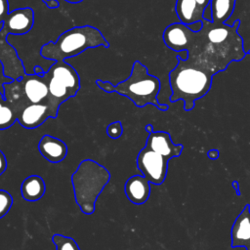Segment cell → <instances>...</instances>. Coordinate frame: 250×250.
I'll list each match as a JSON object with an SVG mask.
<instances>
[{
	"label": "cell",
	"mask_w": 250,
	"mask_h": 250,
	"mask_svg": "<svg viewBox=\"0 0 250 250\" xmlns=\"http://www.w3.org/2000/svg\"><path fill=\"white\" fill-rule=\"evenodd\" d=\"M178 63L169 72V84L172 91L170 102L182 100L186 111L194 107L195 101L203 98L211 89L213 77L221 72L200 56H177Z\"/></svg>",
	"instance_id": "1"
},
{
	"label": "cell",
	"mask_w": 250,
	"mask_h": 250,
	"mask_svg": "<svg viewBox=\"0 0 250 250\" xmlns=\"http://www.w3.org/2000/svg\"><path fill=\"white\" fill-rule=\"evenodd\" d=\"M201 31L207 42V61L215 67L224 71L230 62L245 58L243 39L238 34L240 20L232 24L214 23L203 20Z\"/></svg>",
	"instance_id": "2"
},
{
	"label": "cell",
	"mask_w": 250,
	"mask_h": 250,
	"mask_svg": "<svg viewBox=\"0 0 250 250\" xmlns=\"http://www.w3.org/2000/svg\"><path fill=\"white\" fill-rule=\"evenodd\" d=\"M100 46L109 48V43L99 28L92 25L74 26L62 32L56 42L45 43L40 48L39 54L44 59L59 62Z\"/></svg>",
	"instance_id": "3"
},
{
	"label": "cell",
	"mask_w": 250,
	"mask_h": 250,
	"mask_svg": "<svg viewBox=\"0 0 250 250\" xmlns=\"http://www.w3.org/2000/svg\"><path fill=\"white\" fill-rule=\"evenodd\" d=\"M110 180L108 170L93 159L82 160L71 175L75 201L80 210L91 215L95 211L98 196Z\"/></svg>",
	"instance_id": "4"
},
{
	"label": "cell",
	"mask_w": 250,
	"mask_h": 250,
	"mask_svg": "<svg viewBox=\"0 0 250 250\" xmlns=\"http://www.w3.org/2000/svg\"><path fill=\"white\" fill-rule=\"evenodd\" d=\"M160 87V80L149 74L147 67L140 61H135L130 76L114 85L113 92L128 98L138 107L152 104L159 110L165 111L168 109V105L160 104L157 99Z\"/></svg>",
	"instance_id": "5"
},
{
	"label": "cell",
	"mask_w": 250,
	"mask_h": 250,
	"mask_svg": "<svg viewBox=\"0 0 250 250\" xmlns=\"http://www.w3.org/2000/svg\"><path fill=\"white\" fill-rule=\"evenodd\" d=\"M162 38L165 45L173 51H186L188 56H200L206 60L208 47L201 29L193 31L181 21L174 22L164 29Z\"/></svg>",
	"instance_id": "6"
},
{
	"label": "cell",
	"mask_w": 250,
	"mask_h": 250,
	"mask_svg": "<svg viewBox=\"0 0 250 250\" xmlns=\"http://www.w3.org/2000/svg\"><path fill=\"white\" fill-rule=\"evenodd\" d=\"M169 160L149 147H143L137 156V166L150 184L159 186L167 176Z\"/></svg>",
	"instance_id": "7"
},
{
	"label": "cell",
	"mask_w": 250,
	"mask_h": 250,
	"mask_svg": "<svg viewBox=\"0 0 250 250\" xmlns=\"http://www.w3.org/2000/svg\"><path fill=\"white\" fill-rule=\"evenodd\" d=\"M34 24V11L29 8H20L9 12L2 22L0 36L7 38L8 35H23L28 33Z\"/></svg>",
	"instance_id": "8"
},
{
	"label": "cell",
	"mask_w": 250,
	"mask_h": 250,
	"mask_svg": "<svg viewBox=\"0 0 250 250\" xmlns=\"http://www.w3.org/2000/svg\"><path fill=\"white\" fill-rule=\"evenodd\" d=\"M17 122L25 129H35L42 125L48 118H56V112L48 103L29 104L18 112Z\"/></svg>",
	"instance_id": "9"
},
{
	"label": "cell",
	"mask_w": 250,
	"mask_h": 250,
	"mask_svg": "<svg viewBox=\"0 0 250 250\" xmlns=\"http://www.w3.org/2000/svg\"><path fill=\"white\" fill-rule=\"evenodd\" d=\"M0 62L3 75L12 80H20L25 74L21 60L18 57L16 49L7 42V38L0 36Z\"/></svg>",
	"instance_id": "10"
},
{
	"label": "cell",
	"mask_w": 250,
	"mask_h": 250,
	"mask_svg": "<svg viewBox=\"0 0 250 250\" xmlns=\"http://www.w3.org/2000/svg\"><path fill=\"white\" fill-rule=\"evenodd\" d=\"M146 146L159 153L168 160L173 157L180 156L184 149V146L181 144H174L171 139V135L165 131H152L149 133Z\"/></svg>",
	"instance_id": "11"
},
{
	"label": "cell",
	"mask_w": 250,
	"mask_h": 250,
	"mask_svg": "<svg viewBox=\"0 0 250 250\" xmlns=\"http://www.w3.org/2000/svg\"><path fill=\"white\" fill-rule=\"evenodd\" d=\"M21 89L27 104L48 103V85L44 76L34 73L25 74L20 79Z\"/></svg>",
	"instance_id": "12"
},
{
	"label": "cell",
	"mask_w": 250,
	"mask_h": 250,
	"mask_svg": "<svg viewBox=\"0 0 250 250\" xmlns=\"http://www.w3.org/2000/svg\"><path fill=\"white\" fill-rule=\"evenodd\" d=\"M46 75L55 78L60 83L64 85L73 95L80 90V77L76 69L64 61L54 62L53 64L45 72Z\"/></svg>",
	"instance_id": "13"
},
{
	"label": "cell",
	"mask_w": 250,
	"mask_h": 250,
	"mask_svg": "<svg viewBox=\"0 0 250 250\" xmlns=\"http://www.w3.org/2000/svg\"><path fill=\"white\" fill-rule=\"evenodd\" d=\"M231 247L250 250V205L246 204L235 219L230 231Z\"/></svg>",
	"instance_id": "14"
},
{
	"label": "cell",
	"mask_w": 250,
	"mask_h": 250,
	"mask_svg": "<svg viewBox=\"0 0 250 250\" xmlns=\"http://www.w3.org/2000/svg\"><path fill=\"white\" fill-rule=\"evenodd\" d=\"M38 150L49 162L59 163L65 158L67 154V146L61 139L46 134L39 140Z\"/></svg>",
	"instance_id": "15"
},
{
	"label": "cell",
	"mask_w": 250,
	"mask_h": 250,
	"mask_svg": "<svg viewBox=\"0 0 250 250\" xmlns=\"http://www.w3.org/2000/svg\"><path fill=\"white\" fill-rule=\"evenodd\" d=\"M124 191L129 201L141 205L146 202L150 195V183L145 176L134 175L127 179Z\"/></svg>",
	"instance_id": "16"
},
{
	"label": "cell",
	"mask_w": 250,
	"mask_h": 250,
	"mask_svg": "<svg viewBox=\"0 0 250 250\" xmlns=\"http://www.w3.org/2000/svg\"><path fill=\"white\" fill-rule=\"evenodd\" d=\"M175 11L180 21L187 25L204 20L203 11L198 7L195 0H177Z\"/></svg>",
	"instance_id": "17"
},
{
	"label": "cell",
	"mask_w": 250,
	"mask_h": 250,
	"mask_svg": "<svg viewBox=\"0 0 250 250\" xmlns=\"http://www.w3.org/2000/svg\"><path fill=\"white\" fill-rule=\"evenodd\" d=\"M44 78L46 79L48 85V104L56 112H58L60 105L69 98L73 97V95L64 85L60 83L55 78L46 74L44 75Z\"/></svg>",
	"instance_id": "18"
},
{
	"label": "cell",
	"mask_w": 250,
	"mask_h": 250,
	"mask_svg": "<svg viewBox=\"0 0 250 250\" xmlns=\"http://www.w3.org/2000/svg\"><path fill=\"white\" fill-rule=\"evenodd\" d=\"M45 181L38 175L26 177L21 185V193L25 201L34 202L39 200L45 193Z\"/></svg>",
	"instance_id": "19"
},
{
	"label": "cell",
	"mask_w": 250,
	"mask_h": 250,
	"mask_svg": "<svg viewBox=\"0 0 250 250\" xmlns=\"http://www.w3.org/2000/svg\"><path fill=\"white\" fill-rule=\"evenodd\" d=\"M236 0H211L212 21L214 23H225L230 18L235 8Z\"/></svg>",
	"instance_id": "20"
},
{
	"label": "cell",
	"mask_w": 250,
	"mask_h": 250,
	"mask_svg": "<svg viewBox=\"0 0 250 250\" xmlns=\"http://www.w3.org/2000/svg\"><path fill=\"white\" fill-rule=\"evenodd\" d=\"M16 110L6 102L0 106V130H6L17 121Z\"/></svg>",
	"instance_id": "21"
},
{
	"label": "cell",
	"mask_w": 250,
	"mask_h": 250,
	"mask_svg": "<svg viewBox=\"0 0 250 250\" xmlns=\"http://www.w3.org/2000/svg\"><path fill=\"white\" fill-rule=\"evenodd\" d=\"M52 241L56 246V250H80L73 238L63 234L55 233L52 236Z\"/></svg>",
	"instance_id": "22"
},
{
	"label": "cell",
	"mask_w": 250,
	"mask_h": 250,
	"mask_svg": "<svg viewBox=\"0 0 250 250\" xmlns=\"http://www.w3.org/2000/svg\"><path fill=\"white\" fill-rule=\"evenodd\" d=\"M13 205L12 195L5 189H0V219L10 211Z\"/></svg>",
	"instance_id": "23"
},
{
	"label": "cell",
	"mask_w": 250,
	"mask_h": 250,
	"mask_svg": "<svg viewBox=\"0 0 250 250\" xmlns=\"http://www.w3.org/2000/svg\"><path fill=\"white\" fill-rule=\"evenodd\" d=\"M123 133V126L120 121H114L106 127V134L110 139H118Z\"/></svg>",
	"instance_id": "24"
},
{
	"label": "cell",
	"mask_w": 250,
	"mask_h": 250,
	"mask_svg": "<svg viewBox=\"0 0 250 250\" xmlns=\"http://www.w3.org/2000/svg\"><path fill=\"white\" fill-rule=\"evenodd\" d=\"M95 83H96V85H97L100 89H102L103 91H104V92H106V93H113V87H114V85H113L111 82H109V81H103V80H101V79H97V80L95 81Z\"/></svg>",
	"instance_id": "25"
},
{
	"label": "cell",
	"mask_w": 250,
	"mask_h": 250,
	"mask_svg": "<svg viewBox=\"0 0 250 250\" xmlns=\"http://www.w3.org/2000/svg\"><path fill=\"white\" fill-rule=\"evenodd\" d=\"M9 14V2L8 0H0V25Z\"/></svg>",
	"instance_id": "26"
},
{
	"label": "cell",
	"mask_w": 250,
	"mask_h": 250,
	"mask_svg": "<svg viewBox=\"0 0 250 250\" xmlns=\"http://www.w3.org/2000/svg\"><path fill=\"white\" fill-rule=\"evenodd\" d=\"M7 168V159L4 153L0 150V176L5 172Z\"/></svg>",
	"instance_id": "27"
},
{
	"label": "cell",
	"mask_w": 250,
	"mask_h": 250,
	"mask_svg": "<svg viewBox=\"0 0 250 250\" xmlns=\"http://www.w3.org/2000/svg\"><path fill=\"white\" fill-rule=\"evenodd\" d=\"M42 2L49 9H57L60 7V2L58 0H42Z\"/></svg>",
	"instance_id": "28"
},
{
	"label": "cell",
	"mask_w": 250,
	"mask_h": 250,
	"mask_svg": "<svg viewBox=\"0 0 250 250\" xmlns=\"http://www.w3.org/2000/svg\"><path fill=\"white\" fill-rule=\"evenodd\" d=\"M203 19L209 21H212V12H211V7L210 4L204 9L203 11Z\"/></svg>",
	"instance_id": "29"
},
{
	"label": "cell",
	"mask_w": 250,
	"mask_h": 250,
	"mask_svg": "<svg viewBox=\"0 0 250 250\" xmlns=\"http://www.w3.org/2000/svg\"><path fill=\"white\" fill-rule=\"evenodd\" d=\"M207 155L210 159H217L220 155V152L218 149H210L208 152H207Z\"/></svg>",
	"instance_id": "30"
},
{
	"label": "cell",
	"mask_w": 250,
	"mask_h": 250,
	"mask_svg": "<svg viewBox=\"0 0 250 250\" xmlns=\"http://www.w3.org/2000/svg\"><path fill=\"white\" fill-rule=\"evenodd\" d=\"M45 72H46V71L43 70L42 66H40V65H35V66H33V73H34V74L43 77V76L45 75Z\"/></svg>",
	"instance_id": "31"
},
{
	"label": "cell",
	"mask_w": 250,
	"mask_h": 250,
	"mask_svg": "<svg viewBox=\"0 0 250 250\" xmlns=\"http://www.w3.org/2000/svg\"><path fill=\"white\" fill-rule=\"evenodd\" d=\"M195 1H196V3H197L198 7H199L202 11H204V9L210 4V1H211V0H195Z\"/></svg>",
	"instance_id": "32"
},
{
	"label": "cell",
	"mask_w": 250,
	"mask_h": 250,
	"mask_svg": "<svg viewBox=\"0 0 250 250\" xmlns=\"http://www.w3.org/2000/svg\"><path fill=\"white\" fill-rule=\"evenodd\" d=\"M232 187L235 188L236 194H237V195H240V193H239V187H238L237 181H233V182H232Z\"/></svg>",
	"instance_id": "33"
},
{
	"label": "cell",
	"mask_w": 250,
	"mask_h": 250,
	"mask_svg": "<svg viewBox=\"0 0 250 250\" xmlns=\"http://www.w3.org/2000/svg\"><path fill=\"white\" fill-rule=\"evenodd\" d=\"M146 130L148 132V134L149 133H151L152 131H153V126L151 125V124H147L146 126Z\"/></svg>",
	"instance_id": "34"
},
{
	"label": "cell",
	"mask_w": 250,
	"mask_h": 250,
	"mask_svg": "<svg viewBox=\"0 0 250 250\" xmlns=\"http://www.w3.org/2000/svg\"><path fill=\"white\" fill-rule=\"evenodd\" d=\"M65 2H68V3H71V4H77V3H80L84 0H64Z\"/></svg>",
	"instance_id": "35"
},
{
	"label": "cell",
	"mask_w": 250,
	"mask_h": 250,
	"mask_svg": "<svg viewBox=\"0 0 250 250\" xmlns=\"http://www.w3.org/2000/svg\"><path fill=\"white\" fill-rule=\"evenodd\" d=\"M0 102H5V99H4V94L0 91Z\"/></svg>",
	"instance_id": "36"
},
{
	"label": "cell",
	"mask_w": 250,
	"mask_h": 250,
	"mask_svg": "<svg viewBox=\"0 0 250 250\" xmlns=\"http://www.w3.org/2000/svg\"><path fill=\"white\" fill-rule=\"evenodd\" d=\"M3 104H4V102H0V106H1Z\"/></svg>",
	"instance_id": "37"
}]
</instances>
